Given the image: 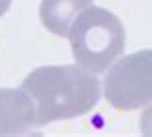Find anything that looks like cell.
<instances>
[{
	"instance_id": "6da1fadb",
	"label": "cell",
	"mask_w": 152,
	"mask_h": 137,
	"mask_svg": "<svg viewBox=\"0 0 152 137\" xmlns=\"http://www.w3.org/2000/svg\"><path fill=\"white\" fill-rule=\"evenodd\" d=\"M21 89L37 106V127L91 112L100 100V81L81 66H42L33 70Z\"/></svg>"
},
{
	"instance_id": "7a4b0ae2",
	"label": "cell",
	"mask_w": 152,
	"mask_h": 137,
	"mask_svg": "<svg viewBox=\"0 0 152 137\" xmlns=\"http://www.w3.org/2000/svg\"><path fill=\"white\" fill-rule=\"evenodd\" d=\"M73 58L83 70L102 74L125 48V27L118 15L100 6H89L69 29Z\"/></svg>"
},
{
	"instance_id": "3957f363",
	"label": "cell",
	"mask_w": 152,
	"mask_h": 137,
	"mask_svg": "<svg viewBox=\"0 0 152 137\" xmlns=\"http://www.w3.org/2000/svg\"><path fill=\"white\" fill-rule=\"evenodd\" d=\"M104 96L118 110H135L152 102V48L119 58L104 79Z\"/></svg>"
},
{
	"instance_id": "277c9868",
	"label": "cell",
	"mask_w": 152,
	"mask_h": 137,
	"mask_svg": "<svg viewBox=\"0 0 152 137\" xmlns=\"http://www.w3.org/2000/svg\"><path fill=\"white\" fill-rule=\"evenodd\" d=\"M37 127V106L23 89H0V135H19Z\"/></svg>"
},
{
	"instance_id": "5b68a950",
	"label": "cell",
	"mask_w": 152,
	"mask_h": 137,
	"mask_svg": "<svg viewBox=\"0 0 152 137\" xmlns=\"http://www.w3.org/2000/svg\"><path fill=\"white\" fill-rule=\"evenodd\" d=\"M89 6H93V0H41L39 15L50 33L67 37L77 15Z\"/></svg>"
},
{
	"instance_id": "8992f818",
	"label": "cell",
	"mask_w": 152,
	"mask_h": 137,
	"mask_svg": "<svg viewBox=\"0 0 152 137\" xmlns=\"http://www.w3.org/2000/svg\"><path fill=\"white\" fill-rule=\"evenodd\" d=\"M141 131L142 135H152V104L141 116Z\"/></svg>"
},
{
	"instance_id": "52a82bcc",
	"label": "cell",
	"mask_w": 152,
	"mask_h": 137,
	"mask_svg": "<svg viewBox=\"0 0 152 137\" xmlns=\"http://www.w3.org/2000/svg\"><path fill=\"white\" fill-rule=\"evenodd\" d=\"M10 4H12V0H0V18H2V15L8 12Z\"/></svg>"
}]
</instances>
